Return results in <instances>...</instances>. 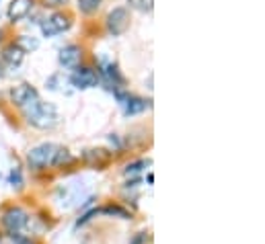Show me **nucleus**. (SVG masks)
<instances>
[{"label":"nucleus","mask_w":265,"mask_h":244,"mask_svg":"<svg viewBox=\"0 0 265 244\" xmlns=\"http://www.w3.org/2000/svg\"><path fill=\"white\" fill-rule=\"evenodd\" d=\"M29 166L35 170H43L47 166H56V164H64V162H72V156L68 154V150L60 148L58 144H39L35 148L29 150L27 154Z\"/></svg>","instance_id":"nucleus-1"},{"label":"nucleus","mask_w":265,"mask_h":244,"mask_svg":"<svg viewBox=\"0 0 265 244\" xmlns=\"http://www.w3.org/2000/svg\"><path fill=\"white\" fill-rule=\"evenodd\" d=\"M23 115L27 119V124L37 128V130H51V128L58 126V121H60L56 107L49 105V103H43L39 99L25 105L23 107Z\"/></svg>","instance_id":"nucleus-2"},{"label":"nucleus","mask_w":265,"mask_h":244,"mask_svg":"<svg viewBox=\"0 0 265 244\" xmlns=\"http://www.w3.org/2000/svg\"><path fill=\"white\" fill-rule=\"evenodd\" d=\"M130 27V13L124 7H117L107 15V29L111 35H124Z\"/></svg>","instance_id":"nucleus-3"},{"label":"nucleus","mask_w":265,"mask_h":244,"mask_svg":"<svg viewBox=\"0 0 265 244\" xmlns=\"http://www.w3.org/2000/svg\"><path fill=\"white\" fill-rule=\"evenodd\" d=\"M27 224H29V216H27V211L21 209V207H9L3 213V226L9 230V234L11 232H19Z\"/></svg>","instance_id":"nucleus-4"},{"label":"nucleus","mask_w":265,"mask_h":244,"mask_svg":"<svg viewBox=\"0 0 265 244\" xmlns=\"http://www.w3.org/2000/svg\"><path fill=\"white\" fill-rule=\"evenodd\" d=\"M70 25H72V21H70L68 15L56 13V15H51V17L47 19V23L41 25V31H43L45 37H54V35H58V33L66 31V29H70Z\"/></svg>","instance_id":"nucleus-5"},{"label":"nucleus","mask_w":265,"mask_h":244,"mask_svg":"<svg viewBox=\"0 0 265 244\" xmlns=\"http://www.w3.org/2000/svg\"><path fill=\"white\" fill-rule=\"evenodd\" d=\"M70 82H72V86H74V88L84 90V88H93V86H97L99 76H97V72H95L93 68L82 66V68H76V70L72 72Z\"/></svg>","instance_id":"nucleus-6"},{"label":"nucleus","mask_w":265,"mask_h":244,"mask_svg":"<svg viewBox=\"0 0 265 244\" xmlns=\"http://www.w3.org/2000/svg\"><path fill=\"white\" fill-rule=\"evenodd\" d=\"M39 99V95H37V90L31 86V84H27V82H23V84H19V86H15L13 90H11V101L17 105V107H25V105H29V103H33V101H37Z\"/></svg>","instance_id":"nucleus-7"},{"label":"nucleus","mask_w":265,"mask_h":244,"mask_svg":"<svg viewBox=\"0 0 265 244\" xmlns=\"http://www.w3.org/2000/svg\"><path fill=\"white\" fill-rule=\"evenodd\" d=\"M80 57H82V51L78 45H66L60 51V64L64 68H78Z\"/></svg>","instance_id":"nucleus-8"},{"label":"nucleus","mask_w":265,"mask_h":244,"mask_svg":"<svg viewBox=\"0 0 265 244\" xmlns=\"http://www.w3.org/2000/svg\"><path fill=\"white\" fill-rule=\"evenodd\" d=\"M31 9H33V0H13L9 7V19L17 23L31 13Z\"/></svg>","instance_id":"nucleus-9"},{"label":"nucleus","mask_w":265,"mask_h":244,"mask_svg":"<svg viewBox=\"0 0 265 244\" xmlns=\"http://www.w3.org/2000/svg\"><path fill=\"white\" fill-rule=\"evenodd\" d=\"M122 105H124V113L126 115H138V113H142V111H146V109L150 107L148 101L138 99V97H128Z\"/></svg>","instance_id":"nucleus-10"},{"label":"nucleus","mask_w":265,"mask_h":244,"mask_svg":"<svg viewBox=\"0 0 265 244\" xmlns=\"http://www.w3.org/2000/svg\"><path fill=\"white\" fill-rule=\"evenodd\" d=\"M23 57H25V51H23L17 43L7 45L5 51H3V59H5V62H9L11 66H19V64L23 62Z\"/></svg>","instance_id":"nucleus-11"},{"label":"nucleus","mask_w":265,"mask_h":244,"mask_svg":"<svg viewBox=\"0 0 265 244\" xmlns=\"http://www.w3.org/2000/svg\"><path fill=\"white\" fill-rule=\"evenodd\" d=\"M99 211H103L105 216H113V218H122V220H130L132 218V213L128 211V209H124L122 205H105L103 209H99Z\"/></svg>","instance_id":"nucleus-12"},{"label":"nucleus","mask_w":265,"mask_h":244,"mask_svg":"<svg viewBox=\"0 0 265 244\" xmlns=\"http://www.w3.org/2000/svg\"><path fill=\"white\" fill-rule=\"evenodd\" d=\"M84 160H88V162H97V160H101V164H105L107 160H109V152L107 150H86L84 152Z\"/></svg>","instance_id":"nucleus-13"},{"label":"nucleus","mask_w":265,"mask_h":244,"mask_svg":"<svg viewBox=\"0 0 265 244\" xmlns=\"http://www.w3.org/2000/svg\"><path fill=\"white\" fill-rule=\"evenodd\" d=\"M101 3H103V0H78V11L82 15H93V13L99 11Z\"/></svg>","instance_id":"nucleus-14"},{"label":"nucleus","mask_w":265,"mask_h":244,"mask_svg":"<svg viewBox=\"0 0 265 244\" xmlns=\"http://www.w3.org/2000/svg\"><path fill=\"white\" fill-rule=\"evenodd\" d=\"M17 45L27 53V51H35L37 47H39V41L35 39V37H29V35H21L19 37V41H17Z\"/></svg>","instance_id":"nucleus-15"},{"label":"nucleus","mask_w":265,"mask_h":244,"mask_svg":"<svg viewBox=\"0 0 265 244\" xmlns=\"http://www.w3.org/2000/svg\"><path fill=\"white\" fill-rule=\"evenodd\" d=\"M130 9H138L142 13H150L152 11V0H128Z\"/></svg>","instance_id":"nucleus-16"},{"label":"nucleus","mask_w":265,"mask_h":244,"mask_svg":"<svg viewBox=\"0 0 265 244\" xmlns=\"http://www.w3.org/2000/svg\"><path fill=\"white\" fill-rule=\"evenodd\" d=\"M11 185L13 187H23V176H21L19 168H13V172H11Z\"/></svg>","instance_id":"nucleus-17"},{"label":"nucleus","mask_w":265,"mask_h":244,"mask_svg":"<svg viewBox=\"0 0 265 244\" xmlns=\"http://www.w3.org/2000/svg\"><path fill=\"white\" fill-rule=\"evenodd\" d=\"M146 164H148V162H146V160H138V162H132V164H128L126 166V174H136L142 166H146Z\"/></svg>","instance_id":"nucleus-18"},{"label":"nucleus","mask_w":265,"mask_h":244,"mask_svg":"<svg viewBox=\"0 0 265 244\" xmlns=\"http://www.w3.org/2000/svg\"><path fill=\"white\" fill-rule=\"evenodd\" d=\"M97 213H99V209H91V211H86L84 213V216L82 218H78V222H76V226H82V224H86L88 220H91L93 216H97Z\"/></svg>","instance_id":"nucleus-19"},{"label":"nucleus","mask_w":265,"mask_h":244,"mask_svg":"<svg viewBox=\"0 0 265 244\" xmlns=\"http://www.w3.org/2000/svg\"><path fill=\"white\" fill-rule=\"evenodd\" d=\"M11 238H13V242H17V244H31V240L25 238V236L19 234V232H11Z\"/></svg>","instance_id":"nucleus-20"},{"label":"nucleus","mask_w":265,"mask_h":244,"mask_svg":"<svg viewBox=\"0 0 265 244\" xmlns=\"http://www.w3.org/2000/svg\"><path fill=\"white\" fill-rule=\"evenodd\" d=\"M68 0H43V5L49 7V9H58V7H64Z\"/></svg>","instance_id":"nucleus-21"},{"label":"nucleus","mask_w":265,"mask_h":244,"mask_svg":"<svg viewBox=\"0 0 265 244\" xmlns=\"http://www.w3.org/2000/svg\"><path fill=\"white\" fill-rule=\"evenodd\" d=\"M144 238H146V234H140V236H136V238L132 240V244H142V242H144Z\"/></svg>","instance_id":"nucleus-22"}]
</instances>
